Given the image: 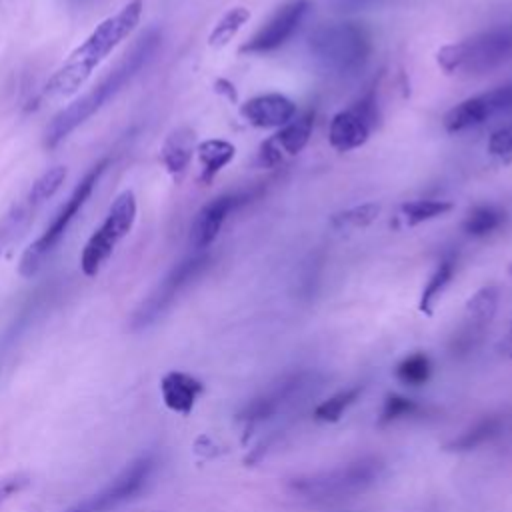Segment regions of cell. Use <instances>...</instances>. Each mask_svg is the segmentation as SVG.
I'll return each mask as SVG.
<instances>
[{"mask_svg": "<svg viewBox=\"0 0 512 512\" xmlns=\"http://www.w3.org/2000/svg\"><path fill=\"white\" fill-rule=\"evenodd\" d=\"M144 4L142 0L126 2L116 14L104 18L96 28L78 44L60 68L46 82V96L66 98L76 94L94 70L122 44L140 24Z\"/></svg>", "mask_w": 512, "mask_h": 512, "instance_id": "cell-1", "label": "cell"}, {"mask_svg": "<svg viewBox=\"0 0 512 512\" xmlns=\"http://www.w3.org/2000/svg\"><path fill=\"white\" fill-rule=\"evenodd\" d=\"M162 34L158 28L144 32L138 42L124 54V58L86 94L62 108L44 130V146L56 148L64 138H68L78 126L92 118L112 96H116L124 84H128L156 54L160 48Z\"/></svg>", "mask_w": 512, "mask_h": 512, "instance_id": "cell-2", "label": "cell"}, {"mask_svg": "<svg viewBox=\"0 0 512 512\" xmlns=\"http://www.w3.org/2000/svg\"><path fill=\"white\" fill-rule=\"evenodd\" d=\"M312 58L330 74L350 76L364 68L372 44L370 34L358 22H330L314 28L308 38Z\"/></svg>", "mask_w": 512, "mask_h": 512, "instance_id": "cell-3", "label": "cell"}, {"mask_svg": "<svg viewBox=\"0 0 512 512\" xmlns=\"http://www.w3.org/2000/svg\"><path fill=\"white\" fill-rule=\"evenodd\" d=\"M108 166H110V158H102L78 180V184L74 186L70 196L64 200V204L56 210V214L52 216V220L44 228V232L32 244H28V248L22 252L20 262H18L20 276L32 278L44 266L46 258L62 242V238L68 232L72 220L80 214V210L84 208V204L92 196L94 188L98 186V182H100V178H102V174L106 172Z\"/></svg>", "mask_w": 512, "mask_h": 512, "instance_id": "cell-4", "label": "cell"}, {"mask_svg": "<svg viewBox=\"0 0 512 512\" xmlns=\"http://www.w3.org/2000/svg\"><path fill=\"white\" fill-rule=\"evenodd\" d=\"M382 472V458L360 456L330 470L298 476L290 482V490L306 500H336L370 488Z\"/></svg>", "mask_w": 512, "mask_h": 512, "instance_id": "cell-5", "label": "cell"}, {"mask_svg": "<svg viewBox=\"0 0 512 512\" xmlns=\"http://www.w3.org/2000/svg\"><path fill=\"white\" fill-rule=\"evenodd\" d=\"M138 214L136 194L122 190L110 204L102 224L90 234L80 252V270L84 276H96L110 260L116 246L132 232Z\"/></svg>", "mask_w": 512, "mask_h": 512, "instance_id": "cell-6", "label": "cell"}, {"mask_svg": "<svg viewBox=\"0 0 512 512\" xmlns=\"http://www.w3.org/2000/svg\"><path fill=\"white\" fill-rule=\"evenodd\" d=\"M210 266V256L206 252H198L196 256H188L186 260L178 262L148 294L146 300L134 310L130 318L132 330H144L154 324L172 304L174 300L192 284L196 282L206 268Z\"/></svg>", "mask_w": 512, "mask_h": 512, "instance_id": "cell-7", "label": "cell"}, {"mask_svg": "<svg viewBox=\"0 0 512 512\" xmlns=\"http://www.w3.org/2000/svg\"><path fill=\"white\" fill-rule=\"evenodd\" d=\"M156 464L158 460H156V454L152 452L138 456L118 476H114L104 488L80 500L66 512H110L118 508L120 504L136 498L146 488V484L150 482L156 470Z\"/></svg>", "mask_w": 512, "mask_h": 512, "instance_id": "cell-8", "label": "cell"}, {"mask_svg": "<svg viewBox=\"0 0 512 512\" xmlns=\"http://www.w3.org/2000/svg\"><path fill=\"white\" fill-rule=\"evenodd\" d=\"M314 384V374L308 370H296L274 380L266 390L254 396L238 414V420L248 428L274 418L278 412L296 402Z\"/></svg>", "mask_w": 512, "mask_h": 512, "instance_id": "cell-9", "label": "cell"}, {"mask_svg": "<svg viewBox=\"0 0 512 512\" xmlns=\"http://www.w3.org/2000/svg\"><path fill=\"white\" fill-rule=\"evenodd\" d=\"M378 122L374 90L366 92L354 106L340 110L330 120L328 142L336 152H350L366 144Z\"/></svg>", "mask_w": 512, "mask_h": 512, "instance_id": "cell-10", "label": "cell"}, {"mask_svg": "<svg viewBox=\"0 0 512 512\" xmlns=\"http://www.w3.org/2000/svg\"><path fill=\"white\" fill-rule=\"evenodd\" d=\"M498 298H500V294L494 284L482 286L468 298V302L464 306V320H462L460 328L454 332L452 342H450V352L454 356H466L472 350H476V346L482 342L490 322L496 316Z\"/></svg>", "mask_w": 512, "mask_h": 512, "instance_id": "cell-11", "label": "cell"}, {"mask_svg": "<svg viewBox=\"0 0 512 512\" xmlns=\"http://www.w3.org/2000/svg\"><path fill=\"white\" fill-rule=\"evenodd\" d=\"M506 112H512V82L462 100L460 104H456L444 114L442 124L446 132L456 134V132L476 128L486 120H490L492 116L506 114Z\"/></svg>", "mask_w": 512, "mask_h": 512, "instance_id": "cell-12", "label": "cell"}, {"mask_svg": "<svg viewBox=\"0 0 512 512\" xmlns=\"http://www.w3.org/2000/svg\"><path fill=\"white\" fill-rule=\"evenodd\" d=\"M310 10V0H290L280 6L270 20L240 46L242 54H266L284 46L300 28Z\"/></svg>", "mask_w": 512, "mask_h": 512, "instance_id": "cell-13", "label": "cell"}, {"mask_svg": "<svg viewBox=\"0 0 512 512\" xmlns=\"http://www.w3.org/2000/svg\"><path fill=\"white\" fill-rule=\"evenodd\" d=\"M464 74H486L512 58V30H490L462 42Z\"/></svg>", "mask_w": 512, "mask_h": 512, "instance_id": "cell-14", "label": "cell"}, {"mask_svg": "<svg viewBox=\"0 0 512 512\" xmlns=\"http://www.w3.org/2000/svg\"><path fill=\"white\" fill-rule=\"evenodd\" d=\"M250 196H252L250 192H228V194H220V196L212 198L208 204H204L192 222V230H190L192 246L198 252H204L220 234L226 218L236 208L246 204L250 200Z\"/></svg>", "mask_w": 512, "mask_h": 512, "instance_id": "cell-15", "label": "cell"}, {"mask_svg": "<svg viewBox=\"0 0 512 512\" xmlns=\"http://www.w3.org/2000/svg\"><path fill=\"white\" fill-rule=\"evenodd\" d=\"M240 116L254 128H282L296 116V104L284 94H260L240 106Z\"/></svg>", "mask_w": 512, "mask_h": 512, "instance_id": "cell-16", "label": "cell"}, {"mask_svg": "<svg viewBox=\"0 0 512 512\" xmlns=\"http://www.w3.org/2000/svg\"><path fill=\"white\" fill-rule=\"evenodd\" d=\"M196 152V134L188 126L174 128L160 148V162L166 168V172L174 178H180Z\"/></svg>", "mask_w": 512, "mask_h": 512, "instance_id": "cell-17", "label": "cell"}, {"mask_svg": "<svg viewBox=\"0 0 512 512\" xmlns=\"http://www.w3.org/2000/svg\"><path fill=\"white\" fill-rule=\"evenodd\" d=\"M164 404L180 414H188L202 394V382L186 372H168L160 384Z\"/></svg>", "mask_w": 512, "mask_h": 512, "instance_id": "cell-18", "label": "cell"}, {"mask_svg": "<svg viewBox=\"0 0 512 512\" xmlns=\"http://www.w3.org/2000/svg\"><path fill=\"white\" fill-rule=\"evenodd\" d=\"M194 154H196L198 164H200L198 180L204 186H208V184H212L216 174L224 166H228L232 162V158L236 156V148L228 140L210 138V140H204V142L196 144V152Z\"/></svg>", "mask_w": 512, "mask_h": 512, "instance_id": "cell-19", "label": "cell"}, {"mask_svg": "<svg viewBox=\"0 0 512 512\" xmlns=\"http://www.w3.org/2000/svg\"><path fill=\"white\" fill-rule=\"evenodd\" d=\"M504 420L500 416H486L462 430L458 436H454L450 442H446V450L452 452H468L474 448H480L482 444L494 440L496 436L502 434Z\"/></svg>", "mask_w": 512, "mask_h": 512, "instance_id": "cell-20", "label": "cell"}, {"mask_svg": "<svg viewBox=\"0 0 512 512\" xmlns=\"http://www.w3.org/2000/svg\"><path fill=\"white\" fill-rule=\"evenodd\" d=\"M312 126H314V114L304 112L302 116H294L286 126L278 128V132L272 138L282 150V154L294 156L306 148L312 134Z\"/></svg>", "mask_w": 512, "mask_h": 512, "instance_id": "cell-21", "label": "cell"}, {"mask_svg": "<svg viewBox=\"0 0 512 512\" xmlns=\"http://www.w3.org/2000/svg\"><path fill=\"white\" fill-rule=\"evenodd\" d=\"M454 272H456V260H454V256H444V258L436 264L434 272L430 274V278H428V282H426V286H424V290H422V294H420L418 308H420L422 314L432 316L434 306H436L438 298L444 294V290L448 288V284L452 282Z\"/></svg>", "mask_w": 512, "mask_h": 512, "instance_id": "cell-22", "label": "cell"}, {"mask_svg": "<svg viewBox=\"0 0 512 512\" xmlns=\"http://www.w3.org/2000/svg\"><path fill=\"white\" fill-rule=\"evenodd\" d=\"M506 218L508 216L502 208H498L494 204H480L464 216L462 230L472 238H484V236L496 232L498 228H502Z\"/></svg>", "mask_w": 512, "mask_h": 512, "instance_id": "cell-23", "label": "cell"}, {"mask_svg": "<svg viewBox=\"0 0 512 512\" xmlns=\"http://www.w3.org/2000/svg\"><path fill=\"white\" fill-rule=\"evenodd\" d=\"M36 210L38 208L32 206L30 202H26V198H24L20 204L12 206L10 212H6L2 216V220H0V256L28 228Z\"/></svg>", "mask_w": 512, "mask_h": 512, "instance_id": "cell-24", "label": "cell"}, {"mask_svg": "<svg viewBox=\"0 0 512 512\" xmlns=\"http://www.w3.org/2000/svg\"><path fill=\"white\" fill-rule=\"evenodd\" d=\"M250 20V10L244 6H234L222 14L208 34L210 48H224L240 32V28Z\"/></svg>", "mask_w": 512, "mask_h": 512, "instance_id": "cell-25", "label": "cell"}, {"mask_svg": "<svg viewBox=\"0 0 512 512\" xmlns=\"http://www.w3.org/2000/svg\"><path fill=\"white\" fill-rule=\"evenodd\" d=\"M68 176V170L64 164H56L50 166L48 170H44L32 184V188L26 194V202H30L32 206H42L46 200H50L64 184Z\"/></svg>", "mask_w": 512, "mask_h": 512, "instance_id": "cell-26", "label": "cell"}, {"mask_svg": "<svg viewBox=\"0 0 512 512\" xmlns=\"http://www.w3.org/2000/svg\"><path fill=\"white\" fill-rule=\"evenodd\" d=\"M452 208H454V204L448 202V200L424 198V200L404 202L400 206V214H402V218L408 226H418L422 222H430L434 218H440V216L448 214Z\"/></svg>", "mask_w": 512, "mask_h": 512, "instance_id": "cell-27", "label": "cell"}, {"mask_svg": "<svg viewBox=\"0 0 512 512\" xmlns=\"http://www.w3.org/2000/svg\"><path fill=\"white\" fill-rule=\"evenodd\" d=\"M380 204L364 202L358 206H350L346 210L334 212L330 216V226L336 230H358L370 226L380 216Z\"/></svg>", "mask_w": 512, "mask_h": 512, "instance_id": "cell-28", "label": "cell"}, {"mask_svg": "<svg viewBox=\"0 0 512 512\" xmlns=\"http://www.w3.org/2000/svg\"><path fill=\"white\" fill-rule=\"evenodd\" d=\"M360 394H362V386L360 384L336 392L334 396H330L328 400H324L322 404L316 406L314 418L322 420V422H336L342 416V412L356 402V398Z\"/></svg>", "mask_w": 512, "mask_h": 512, "instance_id": "cell-29", "label": "cell"}, {"mask_svg": "<svg viewBox=\"0 0 512 512\" xmlns=\"http://www.w3.org/2000/svg\"><path fill=\"white\" fill-rule=\"evenodd\" d=\"M430 358L424 352H416L406 356L398 366H396V378L402 384L408 386H420L430 378Z\"/></svg>", "mask_w": 512, "mask_h": 512, "instance_id": "cell-30", "label": "cell"}, {"mask_svg": "<svg viewBox=\"0 0 512 512\" xmlns=\"http://www.w3.org/2000/svg\"><path fill=\"white\" fill-rule=\"evenodd\" d=\"M418 410H420V406L414 400H410L406 396H400V394H392V396H388L384 400L378 424L384 426V424H390L394 420H400V418H406V416H414Z\"/></svg>", "mask_w": 512, "mask_h": 512, "instance_id": "cell-31", "label": "cell"}, {"mask_svg": "<svg viewBox=\"0 0 512 512\" xmlns=\"http://www.w3.org/2000/svg\"><path fill=\"white\" fill-rule=\"evenodd\" d=\"M488 154L500 164H512V124L496 128L488 136Z\"/></svg>", "mask_w": 512, "mask_h": 512, "instance_id": "cell-32", "label": "cell"}, {"mask_svg": "<svg viewBox=\"0 0 512 512\" xmlns=\"http://www.w3.org/2000/svg\"><path fill=\"white\" fill-rule=\"evenodd\" d=\"M462 42H456V44H446L438 50L436 54V62L438 66L446 72V74H452V72H460L462 68Z\"/></svg>", "mask_w": 512, "mask_h": 512, "instance_id": "cell-33", "label": "cell"}, {"mask_svg": "<svg viewBox=\"0 0 512 512\" xmlns=\"http://www.w3.org/2000/svg\"><path fill=\"white\" fill-rule=\"evenodd\" d=\"M28 484V476L26 474H10L0 478V506L10 500L12 496H16L20 490H24Z\"/></svg>", "mask_w": 512, "mask_h": 512, "instance_id": "cell-34", "label": "cell"}, {"mask_svg": "<svg viewBox=\"0 0 512 512\" xmlns=\"http://www.w3.org/2000/svg\"><path fill=\"white\" fill-rule=\"evenodd\" d=\"M258 162L260 166H266V168H274L282 162V150L278 148V144L274 142V138H268L262 146H260V152H258Z\"/></svg>", "mask_w": 512, "mask_h": 512, "instance_id": "cell-35", "label": "cell"}, {"mask_svg": "<svg viewBox=\"0 0 512 512\" xmlns=\"http://www.w3.org/2000/svg\"><path fill=\"white\" fill-rule=\"evenodd\" d=\"M380 0H336V6L338 10H344V12H352V10H362V8H368L372 4H378Z\"/></svg>", "mask_w": 512, "mask_h": 512, "instance_id": "cell-36", "label": "cell"}, {"mask_svg": "<svg viewBox=\"0 0 512 512\" xmlns=\"http://www.w3.org/2000/svg\"><path fill=\"white\" fill-rule=\"evenodd\" d=\"M214 90L218 92V94H224L228 100H232V102H236V90H234V84H230L228 80H224V78H218L216 82H214Z\"/></svg>", "mask_w": 512, "mask_h": 512, "instance_id": "cell-37", "label": "cell"}, {"mask_svg": "<svg viewBox=\"0 0 512 512\" xmlns=\"http://www.w3.org/2000/svg\"><path fill=\"white\" fill-rule=\"evenodd\" d=\"M506 348H508V352H510V356H512V328H510V336H508V342H506Z\"/></svg>", "mask_w": 512, "mask_h": 512, "instance_id": "cell-38", "label": "cell"}, {"mask_svg": "<svg viewBox=\"0 0 512 512\" xmlns=\"http://www.w3.org/2000/svg\"><path fill=\"white\" fill-rule=\"evenodd\" d=\"M508 274H510V276H512V264H510V268H508Z\"/></svg>", "mask_w": 512, "mask_h": 512, "instance_id": "cell-39", "label": "cell"}, {"mask_svg": "<svg viewBox=\"0 0 512 512\" xmlns=\"http://www.w3.org/2000/svg\"><path fill=\"white\" fill-rule=\"evenodd\" d=\"M510 30H512V28H510Z\"/></svg>", "mask_w": 512, "mask_h": 512, "instance_id": "cell-40", "label": "cell"}]
</instances>
